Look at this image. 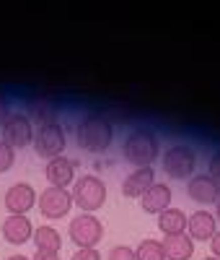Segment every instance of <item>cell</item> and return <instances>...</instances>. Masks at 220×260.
Listing matches in <instances>:
<instances>
[{"mask_svg": "<svg viewBox=\"0 0 220 260\" xmlns=\"http://www.w3.org/2000/svg\"><path fill=\"white\" fill-rule=\"evenodd\" d=\"M215 221H220V198H217V203H215Z\"/></svg>", "mask_w": 220, "mask_h": 260, "instance_id": "28", "label": "cell"}, {"mask_svg": "<svg viewBox=\"0 0 220 260\" xmlns=\"http://www.w3.org/2000/svg\"><path fill=\"white\" fill-rule=\"evenodd\" d=\"M73 206H78L83 213H96L106 203V185L96 175H83L73 182Z\"/></svg>", "mask_w": 220, "mask_h": 260, "instance_id": "3", "label": "cell"}, {"mask_svg": "<svg viewBox=\"0 0 220 260\" xmlns=\"http://www.w3.org/2000/svg\"><path fill=\"white\" fill-rule=\"evenodd\" d=\"M34 260H60V255H57V252H39V250H36Z\"/></svg>", "mask_w": 220, "mask_h": 260, "instance_id": "27", "label": "cell"}, {"mask_svg": "<svg viewBox=\"0 0 220 260\" xmlns=\"http://www.w3.org/2000/svg\"><path fill=\"white\" fill-rule=\"evenodd\" d=\"M122 156L135 169L153 167V161L161 156V141L156 136V130L153 127H135L122 143Z\"/></svg>", "mask_w": 220, "mask_h": 260, "instance_id": "1", "label": "cell"}, {"mask_svg": "<svg viewBox=\"0 0 220 260\" xmlns=\"http://www.w3.org/2000/svg\"><path fill=\"white\" fill-rule=\"evenodd\" d=\"M70 240L78 245V250H88V247H96L104 237V224L96 219L94 213H80L75 219H70L68 226Z\"/></svg>", "mask_w": 220, "mask_h": 260, "instance_id": "6", "label": "cell"}, {"mask_svg": "<svg viewBox=\"0 0 220 260\" xmlns=\"http://www.w3.org/2000/svg\"><path fill=\"white\" fill-rule=\"evenodd\" d=\"M6 260H29L26 255H11V257H6Z\"/></svg>", "mask_w": 220, "mask_h": 260, "instance_id": "29", "label": "cell"}, {"mask_svg": "<svg viewBox=\"0 0 220 260\" xmlns=\"http://www.w3.org/2000/svg\"><path fill=\"white\" fill-rule=\"evenodd\" d=\"M187 195L194 203L210 206V203H217V198H220V185L210 175H194L187 185Z\"/></svg>", "mask_w": 220, "mask_h": 260, "instance_id": "10", "label": "cell"}, {"mask_svg": "<svg viewBox=\"0 0 220 260\" xmlns=\"http://www.w3.org/2000/svg\"><path fill=\"white\" fill-rule=\"evenodd\" d=\"M106 260H138L135 247H127V245H117L106 252Z\"/></svg>", "mask_w": 220, "mask_h": 260, "instance_id": "22", "label": "cell"}, {"mask_svg": "<svg viewBox=\"0 0 220 260\" xmlns=\"http://www.w3.org/2000/svg\"><path fill=\"white\" fill-rule=\"evenodd\" d=\"M153 185H156V172H153V167H143L124 177L122 192H124V198H143Z\"/></svg>", "mask_w": 220, "mask_h": 260, "instance_id": "13", "label": "cell"}, {"mask_svg": "<svg viewBox=\"0 0 220 260\" xmlns=\"http://www.w3.org/2000/svg\"><path fill=\"white\" fill-rule=\"evenodd\" d=\"M8 117H11V102L3 91H0V127L8 122Z\"/></svg>", "mask_w": 220, "mask_h": 260, "instance_id": "25", "label": "cell"}, {"mask_svg": "<svg viewBox=\"0 0 220 260\" xmlns=\"http://www.w3.org/2000/svg\"><path fill=\"white\" fill-rule=\"evenodd\" d=\"M171 198H173V192H171V187L168 185H163V182H156L153 185L143 198H140V206H143V211L145 213H163L166 208H171Z\"/></svg>", "mask_w": 220, "mask_h": 260, "instance_id": "15", "label": "cell"}, {"mask_svg": "<svg viewBox=\"0 0 220 260\" xmlns=\"http://www.w3.org/2000/svg\"><path fill=\"white\" fill-rule=\"evenodd\" d=\"M16 164V151L0 138V175H3V172H8L11 167Z\"/></svg>", "mask_w": 220, "mask_h": 260, "instance_id": "21", "label": "cell"}, {"mask_svg": "<svg viewBox=\"0 0 220 260\" xmlns=\"http://www.w3.org/2000/svg\"><path fill=\"white\" fill-rule=\"evenodd\" d=\"M189 224V216L182 208H166L163 213H158V229L168 237V234H184Z\"/></svg>", "mask_w": 220, "mask_h": 260, "instance_id": "18", "label": "cell"}, {"mask_svg": "<svg viewBox=\"0 0 220 260\" xmlns=\"http://www.w3.org/2000/svg\"><path fill=\"white\" fill-rule=\"evenodd\" d=\"M202 260H217V257H212V255H210V257H202Z\"/></svg>", "mask_w": 220, "mask_h": 260, "instance_id": "30", "label": "cell"}, {"mask_svg": "<svg viewBox=\"0 0 220 260\" xmlns=\"http://www.w3.org/2000/svg\"><path fill=\"white\" fill-rule=\"evenodd\" d=\"M75 141H78L80 151H88V154H101V151H106L109 146H112V141H114V125H112V120H106L104 115L91 112V115H85L78 122Z\"/></svg>", "mask_w": 220, "mask_h": 260, "instance_id": "2", "label": "cell"}, {"mask_svg": "<svg viewBox=\"0 0 220 260\" xmlns=\"http://www.w3.org/2000/svg\"><path fill=\"white\" fill-rule=\"evenodd\" d=\"M65 146H68V136L65 127L60 122H50V125H39L34 130V151L41 159H60L65 156Z\"/></svg>", "mask_w": 220, "mask_h": 260, "instance_id": "5", "label": "cell"}, {"mask_svg": "<svg viewBox=\"0 0 220 260\" xmlns=\"http://www.w3.org/2000/svg\"><path fill=\"white\" fill-rule=\"evenodd\" d=\"M36 206H39L44 219L57 221V219H65V216L70 213L73 195H70V190H62V187H47L44 192H39Z\"/></svg>", "mask_w": 220, "mask_h": 260, "instance_id": "7", "label": "cell"}, {"mask_svg": "<svg viewBox=\"0 0 220 260\" xmlns=\"http://www.w3.org/2000/svg\"><path fill=\"white\" fill-rule=\"evenodd\" d=\"M207 175L220 185V151H215V154L210 156V164H207Z\"/></svg>", "mask_w": 220, "mask_h": 260, "instance_id": "23", "label": "cell"}, {"mask_svg": "<svg viewBox=\"0 0 220 260\" xmlns=\"http://www.w3.org/2000/svg\"><path fill=\"white\" fill-rule=\"evenodd\" d=\"M135 255H138V260H166L163 242H158V240H143L135 247Z\"/></svg>", "mask_w": 220, "mask_h": 260, "instance_id": "20", "label": "cell"}, {"mask_svg": "<svg viewBox=\"0 0 220 260\" xmlns=\"http://www.w3.org/2000/svg\"><path fill=\"white\" fill-rule=\"evenodd\" d=\"M26 117L31 122H39V125H50V122H57V104L50 99V96H31L26 102Z\"/></svg>", "mask_w": 220, "mask_h": 260, "instance_id": "16", "label": "cell"}, {"mask_svg": "<svg viewBox=\"0 0 220 260\" xmlns=\"http://www.w3.org/2000/svg\"><path fill=\"white\" fill-rule=\"evenodd\" d=\"M163 250H166V260H189L194 255V240L187 232L168 234L163 237Z\"/></svg>", "mask_w": 220, "mask_h": 260, "instance_id": "17", "label": "cell"}, {"mask_svg": "<svg viewBox=\"0 0 220 260\" xmlns=\"http://www.w3.org/2000/svg\"><path fill=\"white\" fill-rule=\"evenodd\" d=\"M217 232V221H215V216L205 208L200 211H194L189 216V224H187V234L192 237L194 242H210L212 237Z\"/></svg>", "mask_w": 220, "mask_h": 260, "instance_id": "11", "label": "cell"}, {"mask_svg": "<svg viewBox=\"0 0 220 260\" xmlns=\"http://www.w3.org/2000/svg\"><path fill=\"white\" fill-rule=\"evenodd\" d=\"M31 240H34L39 252H60V247H62V234L55 226H47V224L36 226Z\"/></svg>", "mask_w": 220, "mask_h": 260, "instance_id": "19", "label": "cell"}, {"mask_svg": "<svg viewBox=\"0 0 220 260\" xmlns=\"http://www.w3.org/2000/svg\"><path fill=\"white\" fill-rule=\"evenodd\" d=\"M34 237V224L29 216H6L3 221V240L11 245H26Z\"/></svg>", "mask_w": 220, "mask_h": 260, "instance_id": "14", "label": "cell"}, {"mask_svg": "<svg viewBox=\"0 0 220 260\" xmlns=\"http://www.w3.org/2000/svg\"><path fill=\"white\" fill-rule=\"evenodd\" d=\"M34 122L24 115V112H11L8 122L3 125V141L16 151V148H26L29 143H34Z\"/></svg>", "mask_w": 220, "mask_h": 260, "instance_id": "8", "label": "cell"}, {"mask_svg": "<svg viewBox=\"0 0 220 260\" xmlns=\"http://www.w3.org/2000/svg\"><path fill=\"white\" fill-rule=\"evenodd\" d=\"M44 177H47L50 187H62V190H68V185L75 182V164L70 159H52L47 161V167H44Z\"/></svg>", "mask_w": 220, "mask_h": 260, "instance_id": "12", "label": "cell"}, {"mask_svg": "<svg viewBox=\"0 0 220 260\" xmlns=\"http://www.w3.org/2000/svg\"><path fill=\"white\" fill-rule=\"evenodd\" d=\"M161 164L171 180H192L197 169V151L187 143H173L163 151Z\"/></svg>", "mask_w": 220, "mask_h": 260, "instance_id": "4", "label": "cell"}, {"mask_svg": "<svg viewBox=\"0 0 220 260\" xmlns=\"http://www.w3.org/2000/svg\"><path fill=\"white\" fill-rule=\"evenodd\" d=\"M39 192L29 185V182H16L6 190L3 195V206L11 216H26L34 206H36Z\"/></svg>", "mask_w": 220, "mask_h": 260, "instance_id": "9", "label": "cell"}, {"mask_svg": "<svg viewBox=\"0 0 220 260\" xmlns=\"http://www.w3.org/2000/svg\"><path fill=\"white\" fill-rule=\"evenodd\" d=\"M210 247H212V257H217V260H220V229L215 232V237L210 240Z\"/></svg>", "mask_w": 220, "mask_h": 260, "instance_id": "26", "label": "cell"}, {"mask_svg": "<svg viewBox=\"0 0 220 260\" xmlns=\"http://www.w3.org/2000/svg\"><path fill=\"white\" fill-rule=\"evenodd\" d=\"M70 260H101V252L96 247H88V250H75Z\"/></svg>", "mask_w": 220, "mask_h": 260, "instance_id": "24", "label": "cell"}]
</instances>
